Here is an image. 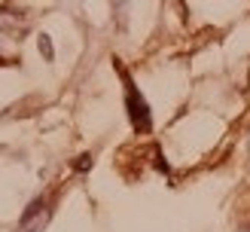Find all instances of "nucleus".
Here are the masks:
<instances>
[{
  "label": "nucleus",
  "instance_id": "nucleus-1",
  "mask_svg": "<svg viewBox=\"0 0 250 232\" xmlns=\"http://www.w3.org/2000/svg\"><path fill=\"white\" fill-rule=\"evenodd\" d=\"M125 104H128V116H131L134 131L146 134V131H149V107H146V101H144V95L134 89L131 80H125Z\"/></svg>",
  "mask_w": 250,
  "mask_h": 232
},
{
  "label": "nucleus",
  "instance_id": "nucleus-2",
  "mask_svg": "<svg viewBox=\"0 0 250 232\" xmlns=\"http://www.w3.org/2000/svg\"><path fill=\"white\" fill-rule=\"evenodd\" d=\"M37 43H40V49H43V55H46L49 61H52V43H49V37H46V34H40V40H37Z\"/></svg>",
  "mask_w": 250,
  "mask_h": 232
},
{
  "label": "nucleus",
  "instance_id": "nucleus-3",
  "mask_svg": "<svg viewBox=\"0 0 250 232\" xmlns=\"http://www.w3.org/2000/svg\"><path fill=\"white\" fill-rule=\"evenodd\" d=\"M89 165H92V159H89V156H85V159H80V162H77V168H80V171H83V168H89Z\"/></svg>",
  "mask_w": 250,
  "mask_h": 232
}]
</instances>
